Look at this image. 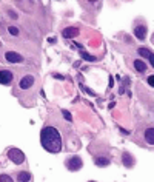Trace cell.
Here are the masks:
<instances>
[{"mask_svg": "<svg viewBox=\"0 0 154 182\" xmlns=\"http://www.w3.org/2000/svg\"><path fill=\"white\" fill-rule=\"evenodd\" d=\"M40 144L49 153H59L62 150V137L60 133L52 127H45L40 131Z\"/></svg>", "mask_w": 154, "mask_h": 182, "instance_id": "1", "label": "cell"}, {"mask_svg": "<svg viewBox=\"0 0 154 182\" xmlns=\"http://www.w3.org/2000/svg\"><path fill=\"white\" fill-rule=\"evenodd\" d=\"M8 158L14 164H22L25 160V154H23V151H20L19 148H9L8 150Z\"/></svg>", "mask_w": 154, "mask_h": 182, "instance_id": "2", "label": "cell"}, {"mask_svg": "<svg viewBox=\"0 0 154 182\" xmlns=\"http://www.w3.org/2000/svg\"><path fill=\"white\" fill-rule=\"evenodd\" d=\"M82 165H83V162H82V159H80L79 156H72V158H69L68 160H66V168H68V170H71V171L80 170V168H82Z\"/></svg>", "mask_w": 154, "mask_h": 182, "instance_id": "3", "label": "cell"}, {"mask_svg": "<svg viewBox=\"0 0 154 182\" xmlns=\"http://www.w3.org/2000/svg\"><path fill=\"white\" fill-rule=\"evenodd\" d=\"M12 79H14V76H12V73L9 70H0V83L2 85L11 83Z\"/></svg>", "mask_w": 154, "mask_h": 182, "instance_id": "4", "label": "cell"}, {"mask_svg": "<svg viewBox=\"0 0 154 182\" xmlns=\"http://www.w3.org/2000/svg\"><path fill=\"white\" fill-rule=\"evenodd\" d=\"M5 59L8 60V62L11 63H20L23 60V57L19 54V53H14V51H8V53H5Z\"/></svg>", "mask_w": 154, "mask_h": 182, "instance_id": "5", "label": "cell"}, {"mask_svg": "<svg viewBox=\"0 0 154 182\" xmlns=\"http://www.w3.org/2000/svg\"><path fill=\"white\" fill-rule=\"evenodd\" d=\"M32 83H34V76H31V74H28V76H25V77L20 79V83H19V86H20V90H28Z\"/></svg>", "mask_w": 154, "mask_h": 182, "instance_id": "6", "label": "cell"}, {"mask_svg": "<svg viewBox=\"0 0 154 182\" xmlns=\"http://www.w3.org/2000/svg\"><path fill=\"white\" fill-rule=\"evenodd\" d=\"M134 34H136V37H137V39L143 40V39L146 37V26H143V25H139V26H136V28H134Z\"/></svg>", "mask_w": 154, "mask_h": 182, "instance_id": "7", "label": "cell"}, {"mask_svg": "<svg viewBox=\"0 0 154 182\" xmlns=\"http://www.w3.org/2000/svg\"><path fill=\"white\" fill-rule=\"evenodd\" d=\"M62 34H63L65 39H72V37H76L79 34V29L77 28H71V26H69V28H65L63 29Z\"/></svg>", "mask_w": 154, "mask_h": 182, "instance_id": "8", "label": "cell"}, {"mask_svg": "<svg viewBox=\"0 0 154 182\" xmlns=\"http://www.w3.org/2000/svg\"><path fill=\"white\" fill-rule=\"evenodd\" d=\"M122 160H123V165H125V167H128V168H131L133 164H134V159H133V158H131V154H130V153H126V151L122 154Z\"/></svg>", "mask_w": 154, "mask_h": 182, "instance_id": "9", "label": "cell"}, {"mask_svg": "<svg viewBox=\"0 0 154 182\" xmlns=\"http://www.w3.org/2000/svg\"><path fill=\"white\" fill-rule=\"evenodd\" d=\"M145 140L150 145H154V128H148L145 131Z\"/></svg>", "mask_w": 154, "mask_h": 182, "instance_id": "10", "label": "cell"}, {"mask_svg": "<svg viewBox=\"0 0 154 182\" xmlns=\"http://www.w3.org/2000/svg\"><path fill=\"white\" fill-rule=\"evenodd\" d=\"M17 181L19 182H29L31 181V174L28 171H20L17 174Z\"/></svg>", "mask_w": 154, "mask_h": 182, "instance_id": "11", "label": "cell"}, {"mask_svg": "<svg viewBox=\"0 0 154 182\" xmlns=\"http://www.w3.org/2000/svg\"><path fill=\"white\" fill-rule=\"evenodd\" d=\"M134 68L140 73H143L146 70V65H145V62H142V60H134Z\"/></svg>", "mask_w": 154, "mask_h": 182, "instance_id": "12", "label": "cell"}, {"mask_svg": "<svg viewBox=\"0 0 154 182\" xmlns=\"http://www.w3.org/2000/svg\"><path fill=\"white\" fill-rule=\"evenodd\" d=\"M94 162H96L99 167H106V165L110 164V160L106 159V158H96V160H94Z\"/></svg>", "mask_w": 154, "mask_h": 182, "instance_id": "13", "label": "cell"}, {"mask_svg": "<svg viewBox=\"0 0 154 182\" xmlns=\"http://www.w3.org/2000/svg\"><path fill=\"white\" fill-rule=\"evenodd\" d=\"M139 54L142 57H150L151 53H150V50H146V48H139Z\"/></svg>", "mask_w": 154, "mask_h": 182, "instance_id": "14", "label": "cell"}, {"mask_svg": "<svg viewBox=\"0 0 154 182\" xmlns=\"http://www.w3.org/2000/svg\"><path fill=\"white\" fill-rule=\"evenodd\" d=\"M0 182H14V181L8 174H0Z\"/></svg>", "mask_w": 154, "mask_h": 182, "instance_id": "15", "label": "cell"}, {"mask_svg": "<svg viewBox=\"0 0 154 182\" xmlns=\"http://www.w3.org/2000/svg\"><path fill=\"white\" fill-rule=\"evenodd\" d=\"M80 56H82V59H85V60H90V62H92V60H96V57H92V56H90V54H86L85 51L80 53Z\"/></svg>", "mask_w": 154, "mask_h": 182, "instance_id": "16", "label": "cell"}, {"mask_svg": "<svg viewBox=\"0 0 154 182\" xmlns=\"http://www.w3.org/2000/svg\"><path fill=\"white\" fill-rule=\"evenodd\" d=\"M8 31H9V34H12V36H19V29H17V26H9Z\"/></svg>", "mask_w": 154, "mask_h": 182, "instance_id": "17", "label": "cell"}, {"mask_svg": "<svg viewBox=\"0 0 154 182\" xmlns=\"http://www.w3.org/2000/svg\"><path fill=\"white\" fill-rule=\"evenodd\" d=\"M62 114H63V117H65L66 120H71V119H72V117H71V114H69V111H66V110H63Z\"/></svg>", "mask_w": 154, "mask_h": 182, "instance_id": "18", "label": "cell"}, {"mask_svg": "<svg viewBox=\"0 0 154 182\" xmlns=\"http://www.w3.org/2000/svg\"><path fill=\"white\" fill-rule=\"evenodd\" d=\"M148 83H150L151 86H154V76H150V77H148Z\"/></svg>", "mask_w": 154, "mask_h": 182, "instance_id": "19", "label": "cell"}, {"mask_svg": "<svg viewBox=\"0 0 154 182\" xmlns=\"http://www.w3.org/2000/svg\"><path fill=\"white\" fill-rule=\"evenodd\" d=\"M150 62H151V66L154 68V54H151V56H150Z\"/></svg>", "mask_w": 154, "mask_h": 182, "instance_id": "20", "label": "cell"}, {"mask_svg": "<svg viewBox=\"0 0 154 182\" xmlns=\"http://www.w3.org/2000/svg\"><path fill=\"white\" fill-rule=\"evenodd\" d=\"M9 16H11V19H17V14H16V12H12V11L9 12Z\"/></svg>", "mask_w": 154, "mask_h": 182, "instance_id": "21", "label": "cell"}, {"mask_svg": "<svg viewBox=\"0 0 154 182\" xmlns=\"http://www.w3.org/2000/svg\"><path fill=\"white\" fill-rule=\"evenodd\" d=\"M153 43H154V34H153Z\"/></svg>", "mask_w": 154, "mask_h": 182, "instance_id": "22", "label": "cell"}, {"mask_svg": "<svg viewBox=\"0 0 154 182\" xmlns=\"http://www.w3.org/2000/svg\"><path fill=\"white\" fill-rule=\"evenodd\" d=\"M90 182H92V181H90Z\"/></svg>", "mask_w": 154, "mask_h": 182, "instance_id": "23", "label": "cell"}]
</instances>
